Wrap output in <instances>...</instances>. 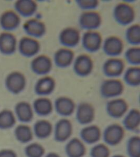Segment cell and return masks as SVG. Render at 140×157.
Wrapping results in <instances>:
<instances>
[{
  "label": "cell",
  "mask_w": 140,
  "mask_h": 157,
  "mask_svg": "<svg viewBox=\"0 0 140 157\" xmlns=\"http://www.w3.org/2000/svg\"><path fill=\"white\" fill-rule=\"evenodd\" d=\"M113 18L119 25L127 26L133 23L135 17L134 10L132 6L124 2L115 6L113 11Z\"/></svg>",
  "instance_id": "6da1fadb"
},
{
  "label": "cell",
  "mask_w": 140,
  "mask_h": 157,
  "mask_svg": "<svg viewBox=\"0 0 140 157\" xmlns=\"http://www.w3.org/2000/svg\"><path fill=\"white\" fill-rule=\"evenodd\" d=\"M124 90L121 81L112 78L103 81L100 87V93L103 98H113L122 94Z\"/></svg>",
  "instance_id": "7a4b0ae2"
},
{
  "label": "cell",
  "mask_w": 140,
  "mask_h": 157,
  "mask_svg": "<svg viewBox=\"0 0 140 157\" xmlns=\"http://www.w3.org/2000/svg\"><path fill=\"white\" fill-rule=\"evenodd\" d=\"M79 25L83 29L95 30L99 29L102 23V18L99 13L94 11H85L79 16Z\"/></svg>",
  "instance_id": "3957f363"
},
{
  "label": "cell",
  "mask_w": 140,
  "mask_h": 157,
  "mask_svg": "<svg viewBox=\"0 0 140 157\" xmlns=\"http://www.w3.org/2000/svg\"><path fill=\"white\" fill-rule=\"evenodd\" d=\"M124 135V128L118 124H113L106 127L103 134V138L107 145L115 146L120 144Z\"/></svg>",
  "instance_id": "277c9868"
},
{
  "label": "cell",
  "mask_w": 140,
  "mask_h": 157,
  "mask_svg": "<svg viewBox=\"0 0 140 157\" xmlns=\"http://www.w3.org/2000/svg\"><path fill=\"white\" fill-rule=\"evenodd\" d=\"M5 84L10 92L13 94H18L25 89L26 80L23 73L13 72L10 73L6 78Z\"/></svg>",
  "instance_id": "5b68a950"
},
{
  "label": "cell",
  "mask_w": 140,
  "mask_h": 157,
  "mask_svg": "<svg viewBox=\"0 0 140 157\" xmlns=\"http://www.w3.org/2000/svg\"><path fill=\"white\" fill-rule=\"evenodd\" d=\"M81 41L84 50L90 53H95L100 49L103 43V38L99 32L95 30H89L83 34Z\"/></svg>",
  "instance_id": "8992f818"
},
{
  "label": "cell",
  "mask_w": 140,
  "mask_h": 157,
  "mask_svg": "<svg viewBox=\"0 0 140 157\" xmlns=\"http://www.w3.org/2000/svg\"><path fill=\"white\" fill-rule=\"evenodd\" d=\"M93 69V60L88 55H80L74 61L73 70L76 75L79 77H86L90 75Z\"/></svg>",
  "instance_id": "52a82bcc"
},
{
  "label": "cell",
  "mask_w": 140,
  "mask_h": 157,
  "mask_svg": "<svg viewBox=\"0 0 140 157\" xmlns=\"http://www.w3.org/2000/svg\"><path fill=\"white\" fill-rule=\"evenodd\" d=\"M58 39L60 45L65 48H74L79 44L80 34L77 29L72 27H66L60 32Z\"/></svg>",
  "instance_id": "ba28073f"
},
{
  "label": "cell",
  "mask_w": 140,
  "mask_h": 157,
  "mask_svg": "<svg viewBox=\"0 0 140 157\" xmlns=\"http://www.w3.org/2000/svg\"><path fill=\"white\" fill-rule=\"evenodd\" d=\"M73 126L66 118H62L56 123L54 129V139L58 143H64L69 139L72 134Z\"/></svg>",
  "instance_id": "9c48e42d"
},
{
  "label": "cell",
  "mask_w": 140,
  "mask_h": 157,
  "mask_svg": "<svg viewBox=\"0 0 140 157\" xmlns=\"http://www.w3.org/2000/svg\"><path fill=\"white\" fill-rule=\"evenodd\" d=\"M125 63L123 60L112 58L107 60L103 64V71L106 77L113 78L120 77L124 71Z\"/></svg>",
  "instance_id": "30bf717a"
},
{
  "label": "cell",
  "mask_w": 140,
  "mask_h": 157,
  "mask_svg": "<svg viewBox=\"0 0 140 157\" xmlns=\"http://www.w3.org/2000/svg\"><path fill=\"white\" fill-rule=\"evenodd\" d=\"M40 49V43L33 38L24 37L19 42L18 50L21 55L25 57H34L39 52Z\"/></svg>",
  "instance_id": "8fae6325"
},
{
  "label": "cell",
  "mask_w": 140,
  "mask_h": 157,
  "mask_svg": "<svg viewBox=\"0 0 140 157\" xmlns=\"http://www.w3.org/2000/svg\"><path fill=\"white\" fill-rule=\"evenodd\" d=\"M128 109V103L122 98L110 100L106 104V111L108 115L115 119L122 117L127 112Z\"/></svg>",
  "instance_id": "7c38bea8"
},
{
  "label": "cell",
  "mask_w": 140,
  "mask_h": 157,
  "mask_svg": "<svg viewBox=\"0 0 140 157\" xmlns=\"http://www.w3.org/2000/svg\"><path fill=\"white\" fill-rule=\"evenodd\" d=\"M95 117V109L91 104L87 102H81L78 105L76 118L81 125L91 123Z\"/></svg>",
  "instance_id": "4fadbf2b"
},
{
  "label": "cell",
  "mask_w": 140,
  "mask_h": 157,
  "mask_svg": "<svg viewBox=\"0 0 140 157\" xmlns=\"http://www.w3.org/2000/svg\"><path fill=\"white\" fill-rule=\"evenodd\" d=\"M103 50L106 55L117 57L120 55L124 49V44L120 38L110 36L107 38L103 44Z\"/></svg>",
  "instance_id": "5bb4252c"
},
{
  "label": "cell",
  "mask_w": 140,
  "mask_h": 157,
  "mask_svg": "<svg viewBox=\"0 0 140 157\" xmlns=\"http://www.w3.org/2000/svg\"><path fill=\"white\" fill-rule=\"evenodd\" d=\"M52 60L46 55L38 56L33 59L31 63V68L35 74L37 75H46L52 69Z\"/></svg>",
  "instance_id": "9a60e30c"
},
{
  "label": "cell",
  "mask_w": 140,
  "mask_h": 157,
  "mask_svg": "<svg viewBox=\"0 0 140 157\" xmlns=\"http://www.w3.org/2000/svg\"><path fill=\"white\" fill-rule=\"evenodd\" d=\"M23 29L27 35L34 38H41L46 33L45 23L37 18H31L25 21Z\"/></svg>",
  "instance_id": "2e32d148"
},
{
  "label": "cell",
  "mask_w": 140,
  "mask_h": 157,
  "mask_svg": "<svg viewBox=\"0 0 140 157\" xmlns=\"http://www.w3.org/2000/svg\"><path fill=\"white\" fill-rule=\"evenodd\" d=\"M55 88V79L50 76H45L36 82L34 86L35 93L40 96H47L53 93Z\"/></svg>",
  "instance_id": "e0dca14e"
},
{
  "label": "cell",
  "mask_w": 140,
  "mask_h": 157,
  "mask_svg": "<svg viewBox=\"0 0 140 157\" xmlns=\"http://www.w3.org/2000/svg\"><path fill=\"white\" fill-rule=\"evenodd\" d=\"M74 52L69 48H61L57 50L54 55V60L56 66L59 68H66L73 63Z\"/></svg>",
  "instance_id": "ac0fdd59"
},
{
  "label": "cell",
  "mask_w": 140,
  "mask_h": 157,
  "mask_svg": "<svg viewBox=\"0 0 140 157\" xmlns=\"http://www.w3.org/2000/svg\"><path fill=\"white\" fill-rule=\"evenodd\" d=\"M55 109L58 114L61 116H70L75 109V103L72 98L66 97L58 98L55 101Z\"/></svg>",
  "instance_id": "d6986e66"
},
{
  "label": "cell",
  "mask_w": 140,
  "mask_h": 157,
  "mask_svg": "<svg viewBox=\"0 0 140 157\" xmlns=\"http://www.w3.org/2000/svg\"><path fill=\"white\" fill-rule=\"evenodd\" d=\"M21 23L20 16L12 10L4 12L0 17V25L6 31L14 30L18 28Z\"/></svg>",
  "instance_id": "ffe728a7"
},
{
  "label": "cell",
  "mask_w": 140,
  "mask_h": 157,
  "mask_svg": "<svg viewBox=\"0 0 140 157\" xmlns=\"http://www.w3.org/2000/svg\"><path fill=\"white\" fill-rule=\"evenodd\" d=\"M17 40L15 36L9 32L0 34V52L5 55H11L16 50Z\"/></svg>",
  "instance_id": "44dd1931"
},
{
  "label": "cell",
  "mask_w": 140,
  "mask_h": 157,
  "mask_svg": "<svg viewBox=\"0 0 140 157\" xmlns=\"http://www.w3.org/2000/svg\"><path fill=\"white\" fill-rule=\"evenodd\" d=\"M15 112L18 121L27 123L32 121L34 117V112L31 104L27 102L22 101L16 104Z\"/></svg>",
  "instance_id": "7402d4cb"
},
{
  "label": "cell",
  "mask_w": 140,
  "mask_h": 157,
  "mask_svg": "<svg viewBox=\"0 0 140 157\" xmlns=\"http://www.w3.org/2000/svg\"><path fill=\"white\" fill-rule=\"evenodd\" d=\"M65 149L68 157H83L86 153V147L83 141L76 138L68 142Z\"/></svg>",
  "instance_id": "603a6c76"
},
{
  "label": "cell",
  "mask_w": 140,
  "mask_h": 157,
  "mask_svg": "<svg viewBox=\"0 0 140 157\" xmlns=\"http://www.w3.org/2000/svg\"><path fill=\"white\" fill-rule=\"evenodd\" d=\"M80 136L83 141L89 145H92L99 141L101 137V132L100 129L97 125H90L81 129Z\"/></svg>",
  "instance_id": "cb8c5ba5"
},
{
  "label": "cell",
  "mask_w": 140,
  "mask_h": 157,
  "mask_svg": "<svg viewBox=\"0 0 140 157\" xmlns=\"http://www.w3.org/2000/svg\"><path fill=\"white\" fill-rule=\"evenodd\" d=\"M14 6L18 14L25 17L32 16L37 10V4L33 0H18Z\"/></svg>",
  "instance_id": "d4e9b609"
},
{
  "label": "cell",
  "mask_w": 140,
  "mask_h": 157,
  "mask_svg": "<svg viewBox=\"0 0 140 157\" xmlns=\"http://www.w3.org/2000/svg\"><path fill=\"white\" fill-rule=\"evenodd\" d=\"M123 124L126 129L131 132H137L140 126V112L138 109H131L123 121Z\"/></svg>",
  "instance_id": "484cf974"
},
{
  "label": "cell",
  "mask_w": 140,
  "mask_h": 157,
  "mask_svg": "<svg viewBox=\"0 0 140 157\" xmlns=\"http://www.w3.org/2000/svg\"><path fill=\"white\" fill-rule=\"evenodd\" d=\"M33 110L36 114L40 116H49L52 113V102L46 98H40L33 102Z\"/></svg>",
  "instance_id": "4316f807"
},
{
  "label": "cell",
  "mask_w": 140,
  "mask_h": 157,
  "mask_svg": "<svg viewBox=\"0 0 140 157\" xmlns=\"http://www.w3.org/2000/svg\"><path fill=\"white\" fill-rule=\"evenodd\" d=\"M52 124L47 120H39L34 125L35 135L39 139H46L49 137L52 134Z\"/></svg>",
  "instance_id": "83f0119b"
},
{
  "label": "cell",
  "mask_w": 140,
  "mask_h": 157,
  "mask_svg": "<svg viewBox=\"0 0 140 157\" xmlns=\"http://www.w3.org/2000/svg\"><path fill=\"white\" fill-rule=\"evenodd\" d=\"M124 81L128 86L137 87L140 84V67H131L127 69L124 73Z\"/></svg>",
  "instance_id": "f1b7e54d"
},
{
  "label": "cell",
  "mask_w": 140,
  "mask_h": 157,
  "mask_svg": "<svg viewBox=\"0 0 140 157\" xmlns=\"http://www.w3.org/2000/svg\"><path fill=\"white\" fill-rule=\"evenodd\" d=\"M15 137L16 140L22 144H27L33 138V133L31 127L27 125L21 124L15 128Z\"/></svg>",
  "instance_id": "f546056e"
},
{
  "label": "cell",
  "mask_w": 140,
  "mask_h": 157,
  "mask_svg": "<svg viewBox=\"0 0 140 157\" xmlns=\"http://www.w3.org/2000/svg\"><path fill=\"white\" fill-rule=\"evenodd\" d=\"M126 41L130 45L138 46L140 44V25L135 24L126 29L125 34Z\"/></svg>",
  "instance_id": "4dcf8cb0"
},
{
  "label": "cell",
  "mask_w": 140,
  "mask_h": 157,
  "mask_svg": "<svg viewBox=\"0 0 140 157\" xmlns=\"http://www.w3.org/2000/svg\"><path fill=\"white\" fill-rule=\"evenodd\" d=\"M16 123V118L14 113L8 109L0 112V129H7L12 128Z\"/></svg>",
  "instance_id": "1f68e13d"
},
{
  "label": "cell",
  "mask_w": 140,
  "mask_h": 157,
  "mask_svg": "<svg viewBox=\"0 0 140 157\" xmlns=\"http://www.w3.org/2000/svg\"><path fill=\"white\" fill-rule=\"evenodd\" d=\"M126 151L129 157H140V138L139 136H132L128 140Z\"/></svg>",
  "instance_id": "d6a6232c"
},
{
  "label": "cell",
  "mask_w": 140,
  "mask_h": 157,
  "mask_svg": "<svg viewBox=\"0 0 140 157\" xmlns=\"http://www.w3.org/2000/svg\"><path fill=\"white\" fill-rule=\"evenodd\" d=\"M24 152L27 157H43L45 149L38 143H32L25 147Z\"/></svg>",
  "instance_id": "836d02e7"
},
{
  "label": "cell",
  "mask_w": 140,
  "mask_h": 157,
  "mask_svg": "<svg viewBox=\"0 0 140 157\" xmlns=\"http://www.w3.org/2000/svg\"><path fill=\"white\" fill-rule=\"evenodd\" d=\"M126 60L129 64L138 66L140 64V48L133 47L128 49L124 54Z\"/></svg>",
  "instance_id": "e575fe53"
},
{
  "label": "cell",
  "mask_w": 140,
  "mask_h": 157,
  "mask_svg": "<svg viewBox=\"0 0 140 157\" xmlns=\"http://www.w3.org/2000/svg\"><path fill=\"white\" fill-rule=\"evenodd\" d=\"M90 155L91 157H110V150L106 145L99 144L91 148Z\"/></svg>",
  "instance_id": "d590c367"
},
{
  "label": "cell",
  "mask_w": 140,
  "mask_h": 157,
  "mask_svg": "<svg viewBox=\"0 0 140 157\" xmlns=\"http://www.w3.org/2000/svg\"><path fill=\"white\" fill-rule=\"evenodd\" d=\"M76 3L79 9L86 11L95 10L99 6V1L97 0H77Z\"/></svg>",
  "instance_id": "8d00e7d4"
},
{
  "label": "cell",
  "mask_w": 140,
  "mask_h": 157,
  "mask_svg": "<svg viewBox=\"0 0 140 157\" xmlns=\"http://www.w3.org/2000/svg\"><path fill=\"white\" fill-rule=\"evenodd\" d=\"M0 157H18L16 152L9 149L0 150Z\"/></svg>",
  "instance_id": "74e56055"
},
{
  "label": "cell",
  "mask_w": 140,
  "mask_h": 157,
  "mask_svg": "<svg viewBox=\"0 0 140 157\" xmlns=\"http://www.w3.org/2000/svg\"><path fill=\"white\" fill-rule=\"evenodd\" d=\"M44 157H60V156L55 152H49Z\"/></svg>",
  "instance_id": "f35d334b"
},
{
  "label": "cell",
  "mask_w": 140,
  "mask_h": 157,
  "mask_svg": "<svg viewBox=\"0 0 140 157\" xmlns=\"http://www.w3.org/2000/svg\"><path fill=\"white\" fill-rule=\"evenodd\" d=\"M112 157H125L123 155H113Z\"/></svg>",
  "instance_id": "ab89813d"
}]
</instances>
